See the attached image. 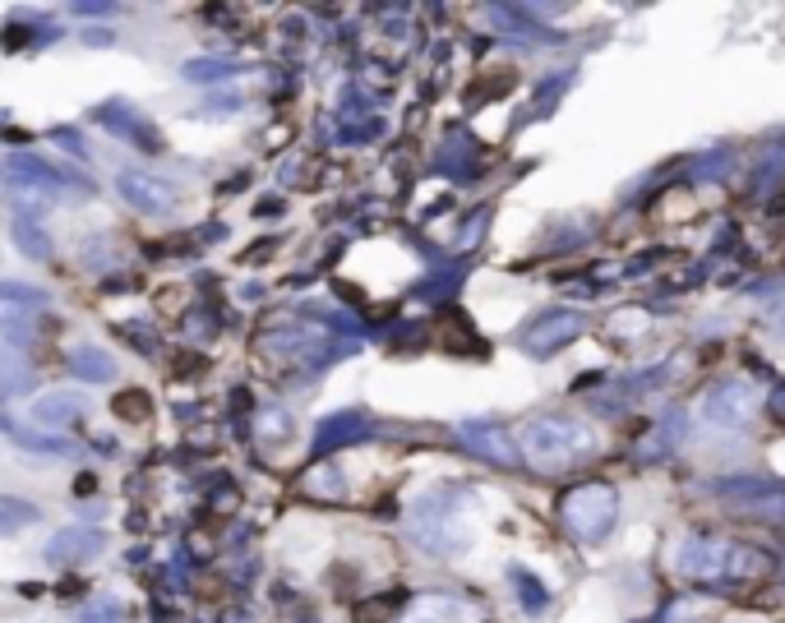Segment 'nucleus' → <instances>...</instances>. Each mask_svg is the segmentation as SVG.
I'll list each match as a JSON object with an SVG mask.
<instances>
[{"mask_svg":"<svg viewBox=\"0 0 785 623\" xmlns=\"http://www.w3.org/2000/svg\"><path fill=\"white\" fill-rule=\"evenodd\" d=\"M116 416L121 420H148V393H139V388H134V393H121L116 397Z\"/></svg>","mask_w":785,"mask_h":623,"instance_id":"6e6552de","label":"nucleus"},{"mask_svg":"<svg viewBox=\"0 0 785 623\" xmlns=\"http://www.w3.org/2000/svg\"><path fill=\"white\" fill-rule=\"evenodd\" d=\"M84 42H88V47H107V42H111V33H102V28H88V33H84Z\"/></svg>","mask_w":785,"mask_h":623,"instance_id":"9b49d317","label":"nucleus"},{"mask_svg":"<svg viewBox=\"0 0 785 623\" xmlns=\"http://www.w3.org/2000/svg\"><path fill=\"white\" fill-rule=\"evenodd\" d=\"M74 416H79V397H70V393H47L42 402H33L37 425H70Z\"/></svg>","mask_w":785,"mask_h":623,"instance_id":"39448f33","label":"nucleus"},{"mask_svg":"<svg viewBox=\"0 0 785 623\" xmlns=\"http://www.w3.org/2000/svg\"><path fill=\"white\" fill-rule=\"evenodd\" d=\"M37 508L28 499H14V494H0V536H14V531H24L37 522Z\"/></svg>","mask_w":785,"mask_h":623,"instance_id":"423d86ee","label":"nucleus"},{"mask_svg":"<svg viewBox=\"0 0 785 623\" xmlns=\"http://www.w3.org/2000/svg\"><path fill=\"white\" fill-rule=\"evenodd\" d=\"M102 550V536L88 527H70L61 531V536L47 545V559L51 564H84V559H93V554Z\"/></svg>","mask_w":785,"mask_h":623,"instance_id":"f257e3e1","label":"nucleus"},{"mask_svg":"<svg viewBox=\"0 0 785 623\" xmlns=\"http://www.w3.org/2000/svg\"><path fill=\"white\" fill-rule=\"evenodd\" d=\"M70 370L79 374L84 384H111V379H116V360H111L107 351H97V347H74Z\"/></svg>","mask_w":785,"mask_h":623,"instance_id":"20e7f679","label":"nucleus"},{"mask_svg":"<svg viewBox=\"0 0 785 623\" xmlns=\"http://www.w3.org/2000/svg\"><path fill=\"white\" fill-rule=\"evenodd\" d=\"M0 434H14V425H10V416L0 411Z\"/></svg>","mask_w":785,"mask_h":623,"instance_id":"f8f14e48","label":"nucleus"},{"mask_svg":"<svg viewBox=\"0 0 785 623\" xmlns=\"http://www.w3.org/2000/svg\"><path fill=\"white\" fill-rule=\"evenodd\" d=\"M33 388V370H24L19 351H0V393H24Z\"/></svg>","mask_w":785,"mask_h":623,"instance_id":"0eeeda50","label":"nucleus"},{"mask_svg":"<svg viewBox=\"0 0 785 623\" xmlns=\"http://www.w3.org/2000/svg\"><path fill=\"white\" fill-rule=\"evenodd\" d=\"M56 139H61V144L70 148L74 157H84V144H79V134H74V130H56Z\"/></svg>","mask_w":785,"mask_h":623,"instance_id":"9d476101","label":"nucleus"},{"mask_svg":"<svg viewBox=\"0 0 785 623\" xmlns=\"http://www.w3.org/2000/svg\"><path fill=\"white\" fill-rule=\"evenodd\" d=\"M0 300H14V305H42V291H33V287H14V282H0Z\"/></svg>","mask_w":785,"mask_h":623,"instance_id":"1a4fd4ad","label":"nucleus"},{"mask_svg":"<svg viewBox=\"0 0 785 623\" xmlns=\"http://www.w3.org/2000/svg\"><path fill=\"white\" fill-rule=\"evenodd\" d=\"M10 236H14V245H19V254H28L33 264H47L51 254H56V245H51L47 227H42L37 217H28V213H19V217H14Z\"/></svg>","mask_w":785,"mask_h":623,"instance_id":"7ed1b4c3","label":"nucleus"},{"mask_svg":"<svg viewBox=\"0 0 785 623\" xmlns=\"http://www.w3.org/2000/svg\"><path fill=\"white\" fill-rule=\"evenodd\" d=\"M121 194H125V204H134V208H144V213H162V208H171V190L162 185V180H153V176H139V171H125L121 180Z\"/></svg>","mask_w":785,"mask_h":623,"instance_id":"f03ea898","label":"nucleus"}]
</instances>
